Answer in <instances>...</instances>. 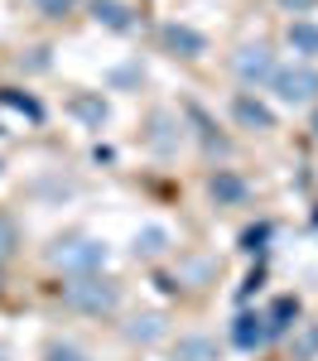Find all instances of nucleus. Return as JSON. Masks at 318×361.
Instances as JSON below:
<instances>
[{"label":"nucleus","instance_id":"obj_17","mask_svg":"<svg viewBox=\"0 0 318 361\" xmlns=\"http://www.w3.org/2000/svg\"><path fill=\"white\" fill-rule=\"evenodd\" d=\"M10 250H15V226L0 217V255H10Z\"/></svg>","mask_w":318,"mask_h":361},{"label":"nucleus","instance_id":"obj_9","mask_svg":"<svg viewBox=\"0 0 318 361\" xmlns=\"http://www.w3.org/2000/svg\"><path fill=\"white\" fill-rule=\"evenodd\" d=\"M92 10H97V20H102V25H111V29H130V20H126V10H121L116 0H97Z\"/></svg>","mask_w":318,"mask_h":361},{"label":"nucleus","instance_id":"obj_3","mask_svg":"<svg viewBox=\"0 0 318 361\" xmlns=\"http://www.w3.org/2000/svg\"><path fill=\"white\" fill-rule=\"evenodd\" d=\"M270 87L280 92L285 106H309V102L318 97V73H314V68H304V63H294V68H280Z\"/></svg>","mask_w":318,"mask_h":361},{"label":"nucleus","instance_id":"obj_12","mask_svg":"<svg viewBox=\"0 0 318 361\" xmlns=\"http://www.w3.org/2000/svg\"><path fill=\"white\" fill-rule=\"evenodd\" d=\"M178 357H183V361H212V342H202V337L178 342Z\"/></svg>","mask_w":318,"mask_h":361},{"label":"nucleus","instance_id":"obj_19","mask_svg":"<svg viewBox=\"0 0 318 361\" xmlns=\"http://www.w3.org/2000/svg\"><path fill=\"white\" fill-rule=\"evenodd\" d=\"M314 135H318V116H314Z\"/></svg>","mask_w":318,"mask_h":361},{"label":"nucleus","instance_id":"obj_7","mask_svg":"<svg viewBox=\"0 0 318 361\" xmlns=\"http://www.w3.org/2000/svg\"><path fill=\"white\" fill-rule=\"evenodd\" d=\"M289 44H294V54L318 58V25L314 20H294V25H289Z\"/></svg>","mask_w":318,"mask_h":361},{"label":"nucleus","instance_id":"obj_5","mask_svg":"<svg viewBox=\"0 0 318 361\" xmlns=\"http://www.w3.org/2000/svg\"><path fill=\"white\" fill-rule=\"evenodd\" d=\"M164 44H169L173 54H183V58L207 54V39H202L198 29H188V25H164Z\"/></svg>","mask_w":318,"mask_h":361},{"label":"nucleus","instance_id":"obj_1","mask_svg":"<svg viewBox=\"0 0 318 361\" xmlns=\"http://www.w3.org/2000/svg\"><path fill=\"white\" fill-rule=\"evenodd\" d=\"M54 265L58 270H68V275H92V270H102L106 265V246L102 241H87V236H78V241H63V246L54 250Z\"/></svg>","mask_w":318,"mask_h":361},{"label":"nucleus","instance_id":"obj_6","mask_svg":"<svg viewBox=\"0 0 318 361\" xmlns=\"http://www.w3.org/2000/svg\"><path fill=\"white\" fill-rule=\"evenodd\" d=\"M231 111H236V121H241L246 130H275V116L265 111L260 102H251V97H236V106H231Z\"/></svg>","mask_w":318,"mask_h":361},{"label":"nucleus","instance_id":"obj_14","mask_svg":"<svg viewBox=\"0 0 318 361\" xmlns=\"http://www.w3.org/2000/svg\"><path fill=\"white\" fill-rule=\"evenodd\" d=\"M212 193L217 197H241V183H236V178H212Z\"/></svg>","mask_w":318,"mask_h":361},{"label":"nucleus","instance_id":"obj_10","mask_svg":"<svg viewBox=\"0 0 318 361\" xmlns=\"http://www.w3.org/2000/svg\"><path fill=\"white\" fill-rule=\"evenodd\" d=\"M164 241H169V236H164L159 226H145L140 236H135V250H140V255H159V250H164Z\"/></svg>","mask_w":318,"mask_h":361},{"label":"nucleus","instance_id":"obj_11","mask_svg":"<svg viewBox=\"0 0 318 361\" xmlns=\"http://www.w3.org/2000/svg\"><path fill=\"white\" fill-rule=\"evenodd\" d=\"M126 333L135 337V342H154V337L164 333V328H159V318H135V323H130Z\"/></svg>","mask_w":318,"mask_h":361},{"label":"nucleus","instance_id":"obj_8","mask_svg":"<svg viewBox=\"0 0 318 361\" xmlns=\"http://www.w3.org/2000/svg\"><path fill=\"white\" fill-rule=\"evenodd\" d=\"M231 337H236V347H260L265 342V318H236V328H231Z\"/></svg>","mask_w":318,"mask_h":361},{"label":"nucleus","instance_id":"obj_16","mask_svg":"<svg viewBox=\"0 0 318 361\" xmlns=\"http://www.w3.org/2000/svg\"><path fill=\"white\" fill-rule=\"evenodd\" d=\"M34 5H39L44 15H68V10H73V0H34Z\"/></svg>","mask_w":318,"mask_h":361},{"label":"nucleus","instance_id":"obj_15","mask_svg":"<svg viewBox=\"0 0 318 361\" xmlns=\"http://www.w3.org/2000/svg\"><path fill=\"white\" fill-rule=\"evenodd\" d=\"M270 318H275V323H270V328H289L285 318H294V304H289V299H280V304H275V313H270Z\"/></svg>","mask_w":318,"mask_h":361},{"label":"nucleus","instance_id":"obj_18","mask_svg":"<svg viewBox=\"0 0 318 361\" xmlns=\"http://www.w3.org/2000/svg\"><path fill=\"white\" fill-rule=\"evenodd\" d=\"M280 5H285V10H294V15H304V10H314L318 0H280Z\"/></svg>","mask_w":318,"mask_h":361},{"label":"nucleus","instance_id":"obj_4","mask_svg":"<svg viewBox=\"0 0 318 361\" xmlns=\"http://www.w3.org/2000/svg\"><path fill=\"white\" fill-rule=\"evenodd\" d=\"M231 68H236V78H241L246 87H256V82H275V73H280L265 44H246V49H236Z\"/></svg>","mask_w":318,"mask_h":361},{"label":"nucleus","instance_id":"obj_13","mask_svg":"<svg viewBox=\"0 0 318 361\" xmlns=\"http://www.w3.org/2000/svg\"><path fill=\"white\" fill-rule=\"evenodd\" d=\"M49 361H82V352L68 347V342H54V347H49Z\"/></svg>","mask_w":318,"mask_h":361},{"label":"nucleus","instance_id":"obj_2","mask_svg":"<svg viewBox=\"0 0 318 361\" xmlns=\"http://www.w3.org/2000/svg\"><path fill=\"white\" fill-rule=\"evenodd\" d=\"M63 299L73 308H82V313H111L116 308V284H106V279H97V275H78L63 289Z\"/></svg>","mask_w":318,"mask_h":361}]
</instances>
